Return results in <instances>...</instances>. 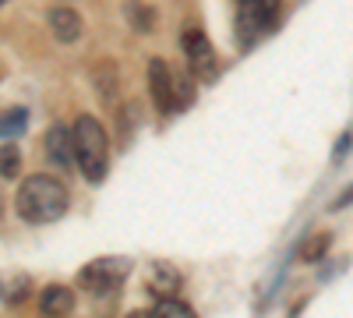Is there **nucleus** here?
Segmentation results:
<instances>
[{
    "label": "nucleus",
    "mask_w": 353,
    "mask_h": 318,
    "mask_svg": "<svg viewBox=\"0 0 353 318\" xmlns=\"http://www.w3.org/2000/svg\"><path fill=\"white\" fill-rule=\"evenodd\" d=\"M46 21H50V32L57 36V43H78L81 39V14L74 11V8H68V4H61V8H53L50 14H46Z\"/></svg>",
    "instance_id": "obj_8"
},
{
    "label": "nucleus",
    "mask_w": 353,
    "mask_h": 318,
    "mask_svg": "<svg viewBox=\"0 0 353 318\" xmlns=\"http://www.w3.org/2000/svg\"><path fill=\"white\" fill-rule=\"evenodd\" d=\"M138 121H141V106H138V103H128L121 113H117V131H121V146H128V141H131Z\"/></svg>",
    "instance_id": "obj_12"
},
{
    "label": "nucleus",
    "mask_w": 353,
    "mask_h": 318,
    "mask_svg": "<svg viewBox=\"0 0 353 318\" xmlns=\"http://www.w3.org/2000/svg\"><path fill=\"white\" fill-rule=\"evenodd\" d=\"M74 308V294L68 290V286H46L43 297H39V311L46 318H61Z\"/></svg>",
    "instance_id": "obj_10"
},
{
    "label": "nucleus",
    "mask_w": 353,
    "mask_h": 318,
    "mask_svg": "<svg viewBox=\"0 0 353 318\" xmlns=\"http://www.w3.org/2000/svg\"><path fill=\"white\" fill-rule=\"evenodd\" d=\"M46 159L57 170H71L78 166V152H74V128L68 124H53L46 131Z\"/></svg>",
    "instance_id": "obj_7"
},
{
    "label": "nucleus",
    "mask_w": 353,
    "mask_h": 318,
    "mask_svg": "<svg viewBox=\"0 0 353 318\" xmlns=\"http://www.w3.org/2000/svg\"><path fill=\"white\" fill-rule=\"evenodd\" d=\"M25 124H28V110H21V106L4 110V121H0V135H4V146H14V138L25 135Z\"/></svg>",
    "instance_id": "obj_11"
},
{
    "label": "nucleus",
    "mask_w": 353,
    "mask_h": 318,
    "mask_svg": "<svg viewBox=\"0 0 353 318\" xmlns=\"http://www.w3.org/2000/svg\"><path fill=\"white\" fill-rule=\"evenodd\" d=\"M131 14H134V28H138V32H149L152 21H156L152 11H145V8H138V4H131Z\"/></svg>",
    "instance_id": "obj_16"
},
{
    "label": "nucleus",
    "mask_w": 353,
    "mask_h": 318,
    "mask_svg": "<svg viewBox=\"0 0 353 318\" xmlns=\"http://www.w3.org/2000/svg\"><path fill=\"white\" fill-rule=\"evenodd\" d=\"M325 251H329V234H314L311 241L301 244V258H304V262H318Z\"/></svg>",
    "instance_id": "obj_14"
},
{
    "label": "nucleus",
    "mask_w": 353,
    "mask_h": 318,
    "mask_svg": "<svg viewBox=\"0 0 353 318\" xmlns=\"http://www.w3.org/2000/svg\"><path fill=\"white\" fill-rule=\"evenodd\" d=\"M0 173H4V181H11L14 173H18V163H21V156H18V149L14 146H4V152H0Z\"/></svg>",
    "instance_id": "obj_15"
},
{
    "label": "nucleus",
    "mask_w": 353,
    "mask_h": 318,
    "mask_svg": "<svg viewBox=\"0 0 353 318\" xmlns=\"http://www.w3.org/2000/svg\"><path fill=\"white\" fill-rule=\"evenodd\" d=\"M14 206H18V216L32 226L57 223L68 212V188L57 177H50V173H32V177L21 181Z\"/></svg>",
    "instance_id": "obj_1"
},
{
    "label": "nucleus",
    "mask_w": 353,
    "mask_h": 318,
    "mask_svg": "<svg viewBox=\"0 0 353 318\" xmlns=\"http://www.w3.org/2000/svg\"><path fill=\"white\" fill-rule=\"evenodd\" d=\"M279 14V0H241L237 11V39L241 43H254L258 36H265L272 28Z\"/></svg>",
    "instance_id": "obj_4"
},
{
    "label": "nucleus",
    "mask_w": 353,
    "mask_h": 318,
    "mask_svg": "<svg viewBox=\"0 0 353 318\" xmlns=\"http://www.w3.org/2000/svg\"><path fill=\"white\" fill-rule=\"evenodd\" d=\"M128 258H96V262H88L81 272H78V279H81V286L88 294H96V297H106V294H113L117 286L124 283V276H128Z\"/></svg>",
    "instance_id": "obj_3"
},
{
    "label": "nucleus",
    "mask_w": 353,
    "mask_h": 318,
    "mask_svg": "<svg viewBox=\"0 0 353 318\" xmlns=\"http://www.w3.org/2000/svg\"><path fill=\"white\" fill-rule=\"evenodd\" d=\"M149 318H198L184 301H176V297H170V301H156V308L149 311Z\"/></svg>",
    "instance_id": "obj_13"
},
{
    "label": "nucleus",
    "mask_w": 353,
    "mask_h": 318,
    "mask_svg": "<svg viewBox=\"0 0 353 318\" xmlns=\"http://www.w3.org/2000/svg\"><path fill=\"white\" fill-rule=\"evenodd\" d=\"M74 152H78V170L88 184H99L106 177V156H110V138L96 117H81L74 121Z\"/></svg>",
    "instance_id": "obj_2"
},
{
    "label": "nucleus",
    "mask_w": 353,
    "mask_h": 318,
    "mask_svg": "<svg viewBox=\"0 0 353 318\" xmlns=\"http://www.w3.org/2000/svg\"><path fill=\"white\" fill-rule=\"evenodd\" d=\"M149 92H152V103L159 113H176V74L170 71L166 61L152 57L149 61Z\"/></svg>",
    "instance_id": "obj_5"
},
{
    "label": "nucleus",
    "mask_w": 353,
    "mask_h": 318,
    "mask_svg": "<svg viewBox=\"0 0 353 318\" xmlns=\"http://www.w3.org/2000/svg\"><path fill=\"white\" fill-rule=\"evenodd\" d=\"M181 46H184V57H188V68L198 78H212L216 74V50H212L209 39H205V32L188 28V32L181 36Z\"/></svg>",
    "instance_id": "obj_6"
},
{
    "label": "nucleus",
    "mask_w": 353,
    "mask_h": 318,
    "mask_svg": "<svg viewBox=\"0 0 353 318\" xmlns=\"http://www.w3.org/2000/svg\"><path fill=\"white\" fill-rule=\"evenodd\" d=\"M176 286H181V272H176L170 262H156L149 269V290L159 297V301H170L176 294Z\"/></svg>",
    "instance_id": "obj_9"
}]
</instances>
